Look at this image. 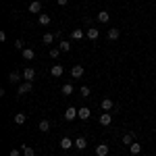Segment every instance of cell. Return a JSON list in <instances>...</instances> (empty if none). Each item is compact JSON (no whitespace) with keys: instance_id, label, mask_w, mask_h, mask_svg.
<instances>
[{"instance_id":"1","label":"cell","mask_w":156,"mask_h":156,"mask_svg":"<svg viewBox=\"0 0 156 156\" xmlns=\"http://www.w3.org/2000/svg\"><path fill=\"white\" fill-rule=\"evenodd\" d=\"M83 73H85V69L81 67V65H73V67H71V77H73V79L83 77Z\"/></svg>"},{"instance_id":"2","label":"cell","mask_w":156,"mask_h":156,"mask_svg":"<svg viewBox=\"0 0 156 156\" xmlns=\"http://www.w3.org/2000/svg\"><path fill=\"white\" fill-rule=\"evenodd\" d=\"M77 112H79V108L69 106L67 110H65V119H67V121H75V119H77Z\"/></svg>"},{"instance_id":"3","label":"cell","mask_w":156,"mask_h":156,"mask_svg":"<svg viewBox=\"0 0 156 156\" xmlns=\"http://www.w3.org/2000/svg\"><path fill=\"white\" fill-rule=\"evenodd\" d=\"M77 117H79L81 121H87L90 117H92V110H90L87 106H81V108H79V112H77Z\"/></svg>"},{"instance_id":"4","label":"cell","mask_w":156,"mask_h":156,"mask_svg":"<svg viewBox=\"0 0 156 156\" xmlns=\"http://www.w3.org/2000/svg\"><path fill=\"white\" fill-rule=\"evenodd\" d=\"M29 12L42 15V2H40V0H34V2H29Z\"/></svg>"},{"instance_id":"5","label":"cell","mask_w":156,"mask_h":156,"mask_svg":"<svg viewBox=\"0 0 156 156\" xmlns=\"http://www.w3.org/2000/svg\"><path fill=\"white\" fill-rule=\"evenodd\" d=\"M110 123H112V115H110V112H102V115H100V125L108 127Z\"/></svg>"},{"instance_id":"6","label":"cell","mask_w":156,"mask_h":156,"mask_svg":"<svg viewBox=\"0 0 156 156\" xmlns=\"http://www.w3.org/2000/svg\"><path fill=\"white\" fill-rule=\"evenodd\" d=\"M34 77H36V71H34L31 67L23 69V79H25V81H34Z\"/></svg>"},{"instance_id":"7","label":"cell","mask_w":156,"mask_h":156,"mask_svg":"<svg viewBox=\"0 0 156 156\" xmlns=\"http://www.w3.org/2000/svg\"><path fill=\"white\" fill-rule=\"evenodd\" d=\"M75 148H77V150H85V148H87V140H85L83 135H79V137L75 140Z\"/></svg>"},{"instance_id":"8","label":"cell","mask_w":156,"mask_h":156,"mask_svg":"<svg viewBox=\"0 0 156 156\" xmlns=\"http://www.w3.org/2000/svg\"><path fill=\"white\" fill-rule=\"evenodd\" d=\"M108 150H110V148H108V144H98L96 146V156H106Z\"/></svg>"},{"instance_id":"9","label":"cell","mask_w":156,"mask_h":156,"mask_svg":"<svg viewBox=\"0 0 156 156\" xmlns=\"http://www.w3.org/2000/svg\"><path fill=\"white\" fill-rule=\"evenodd\" d=\"M100 106H102V110H104V112H110V110L115 108V104H112V100H110V98H104Z\"/></svg>"},{"instance_id":"10","label":"cell","mask_w":156,"mask_h":156,"mask_svg":"<svg viewBox=\"0 0 156 156\" xmlns=\"http://www.w3.org/2000/svg\"><path fill=\"white\" fill-rule=\"evenodd\" d=\"M85 36H87V40L96 42V40H98V36H100V31H98L96 27H92V29H87V31H85Z\"/></svg>"},{"instance_id":"11","label":"cell","mask_w":156,"mask_h":156,"mask_svg":"<svg viewBox=\"0 0 156 156\" xmlns=\"http://www.w3.org/2000/svg\"><path fill=\"white\" fill-rule=\"evenodd\" d=\"M31 81H25V83H21L19 85V96H23V94H27V92H31Z\"/></svg>"},{"instance_id":"12","label":"cell","mask_w":156,"mask_h":156,"mask_svg":"<svg viewBox=\"0 0 156 156\" xmlns=\"http://www.w3.org/2000/svg\"><path fill=\"white\" fill-rule=\"evenodd\" d=\"M96 17H98L100 23H108V21H110V12H108V11H100Z\"/></svg>"},{"instance_id":"13","label":"cell","mask_w":156,"mask_h":156,"mask_svg":"<svg viewBox=\"0 0 156 156\" xmlns=\"http://www.w3.org/2000/svg\"><path fill=\"white\" fill-rule=\"evenodd\" d=\"M50 73H52V77H62L65 69H62V65H54V67L50 69Z\"/></svg>"},{"instance_id":"14","label":"cell","mask_w":156,"mask_h":156,"mask_svg":"<svg viewBox=\"0 0 156 156\" xmlns=\"http://www.w3.org/2000/svg\"><path fill=\"white\" fill-rule=\"evenodd\" d=\"M37 21H40V25H44V27H46V25H50V21H52V19H50V15L42 12V15H37Z\"/></svg>"},{"instance_id":"15","label":"cell","mask_w":156,"mask_h":156,"mask_svg":"<svg viewBox=\"0 0 156 156\" xmlns=\"http://www.w3.org/2000/svg\"><path fill=\"white\" fill-rule=\"evenodd\" d=\"M12 121H15V125H23L25 121H27V115H25V112H17Z\"/></svg>"},{"instance_id":"16","label":"cell","mask_w":156,"mask_h":156,"mask_svg":"<svg viewBox=\"0 0 156 156\" xmlns=\"http://www.w3.org/2000/svg\"><path fill=\"white\" fill-rule=\"evenodd\" d=\"M23 52V58L25 60H34L36 58V52H34V48H25V50H21Z\"/></svg>"},{"instance_id":"17","label":"cell","mask_w":156,"mask_h":156,"mask_svg":"<svg viewBox=\"0 0 156 156\" xmlns=\"http://www.w3.org/2000/svg\"><path fill=\"white\" fill-rule=\"evenodd\" d=\"M140 152H142V146L137 144V142H133V144L129 146V154H131V156H137Z\"/></svg>"},{"instance_id":"18","label":"cell","mask_w":156,"mask_h":156,"mask_svg":"<svg viewBox=\"0 0 156 156\" xmlns=\"http://www.w3.org/2000/svg\"><path fill=\"white\" fill-rule=\"evenodd\" d=\"M21 152H23V156H36V150H34L31 146H27V144L21 146Z\"/></svg>"},{"instance_id":"19","label":"cell","mask_w":156,"mask_h":156,"mask_svg":"<svg viewBox=\"0 0 156 156\" xmlns=\"http://www.w3.org/2000/svg\"><path fill=\"white\" fill-rule=\"evenodd\" d=\"M108 40H112V42H115V40H119V36H121V31L119 29H117V27H112V29H108Z\"/></svg>"},{"instance_id":"20","label":"cell","mask_w":156,"mask_h":156,"mask_svg":"<svg viewBox=\"0 0 156 156\" xmlns=\"http://www.w3.org/2000/svg\"><path fill=\"white\" fill-rule=\"evenodd\" d=\"M73 146H75V142H71L69 137H62V140H60V148H62V150H69Z\"/></svg>"},{"instance_id":"21","label":"cell","mask_w":156,"mask_h":156,"mask_svg":"<svg viewBox=\"0 0 156 156\" xmlns=\"http://www.w3.org/2000/svg\"><path fill=\"white\" fill-rule=\"evenodd\" d=\"M21 79H23V73H11V75H9V81H11V83H19Z\"/></svg>"},{"instance_id":"22","label":"cell","mask_w":156,"mask_h":156,"mask_svg":"<svg viewBox=\"0 0 156 156\" xmlns=\"http://www.w3.org/2000/svg\"><path fill=\"white\" fill-rule=\"evenodd\" d=\"M60 92H62V96H71V94H73V85L71 83H62Z\"/></svg>"},{"instance_id":"23","label":"cell","mask_w":156,"mask_h":156,"mask_svg":"<svg viewBox=\"0 0 156 156\" xmlns=\"http://www.w3.org/2000/svg\"><path fill=\"white\" fill-rule=\"evenodd\" d=\"M37 129H40L42 133H48V131H50V123H48L46 119H44V121H40V125H37Z\"/></svg>"},{"instance_id":"24","label":"cell","mask_w":156,"mask_h":156,"mask_svg":"<svg viewBox=\"0 0 156 156\" xmlns=\"http://www.w3.org/2000/svg\"><path fill=\"white\" fill-rule=\"evenodd\" d=\"M123 144H125V146H131V144H133V133H131V131L123 135Z\"/></svg>"},{"instance_id":"25","label":"cell","mask_w":156,"mask_h":156,"mask_svg":"<svg viewBox=\"0 0 156 156\" xmlns=\"http://www.w3.org/2000/svg\"><path fill=\"white\" fill-rule=\"evenodd\" d=\"M83 36H85L83 29H73V31H71V37H73V40H81Z\"/></svg>"},{"instance_id":"26","label":"cell","mask_w":156,"mask_h":156,"mask_svg":"<svg viewBox=\"0 0 156 156\" xmlns=\"http://www.w3.org/2000/svg\"><path fill=\"white\" fill-rule=\"evenodd\" d=\"M42 40H44V44H46V46H48V44H52V42H54V34H50V31H46V34H44V37H42Z\"/></svg>"},{"instance_id":"27","label":"cell","mask_w":156,"mask_h":156,"mask_svg":"<svg viewBox=\"0 0 156 156\" xmlns=\"http://www.w3.org/2000/svg\"><path fill=\"white\" fill-rule=\"evenodd\" d=\"M58 48H60V52H69V50H71V44H69L67 40H62L58 44Z\"/></svg>"},{"instance_id":"28","label":"cell","mask_w":156,"mask_h":156,"mask_svg":"<svg viewBox=\"0 0 156 156\" xmlns=\"http://www.w3.org/2000/svg\"><path fill=\"white\" fill-rule=\"evenodd\" d=\"M90 92H92V90H90L87 85H83V87L79 90V94H81V98H90Z\"/></svg>"},{"instance_id":"29","label":"cell","mask_w":156,"mask_h":156,"mask_svg":"<svg viewBox=\"0 0 156 156\" xmlns=\"http://www.w3.org/2000/svg\"><path fill=\"white\" fill-rule=\"evenodd\" d=\"M60 48H50V58H58Z\"/></svg>"},{"instance_id":"30","label":"cell","mask_w":156,"mask_h":156,"mask_svg":"<svg viewBox=\"0 0 156 156\" xmlns=\"http://www.w3.org/2000/svg\"><path fill=\"white\" fill-rule=\"evenodd\" d=\"M15 48H17V50H25V46H23V40H17V42H15Z\"/></svg>"},{"instance_id":"31","label":"cell","mask_w":156,"mask_h":156,"mask_svg":"<svg viewBox=\"0 0 156 156\" xmlns=\"http://www.w3.org/2000/svg\"><path fill=\"white\" fill-rule=\"evenodd\" d=\"M9 156H21V150H17V148H12L11 152H9Z\"/></svg>"},{"instance_id":"32","label":"cell","mask_w":156,"mask_h":156,"mask_svg":"<svg viewBox=\"0 0 156 156\" xmlns=\"http://www.w3.org/2000/svg\"><path fill=\"white\" fill-rule=\"evenodd\" d=\"M56 2H58V6H65V4H67L69 0H56Z\"/></svg>"}]
</instances>
